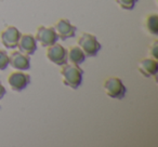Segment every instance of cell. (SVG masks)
Instances as JSON below:
<instances>
[{
	"instance_id": "5b68a950",
	"label": "cell",
	"mask_w": 158,
	"mask_h": 147,
	"mask_svg": "<svg viewBox=\"0 0 158 147\" xmlns=\"http://www.w3.org/2000/svg\"><path fill=\"white\" fill-rule=\"evenodd\" d=\"M47 59L57 66L67 64V50L62 44L55 42L52 46L47 47Z\"/></svg>"
},
{
	"instance_id": "8992f818",
	"label": "cell",
	"mask_w": 158,
	"mask_h": 147,
	"mask_svg": "<svg viewBox=\"0 0 158 147\" xmlns=\"http://www.w3.org/2000/svg\"><path fill=\"white\" fill-rule=\"evenodd\" d=\"M8 84L14 92H21L31 84V76L22 70H15L8 76Z\"/></svg>"
},
{
	"instance_id": "9a60e30c",
	"label": "cell",
	"mask_w": 158,
	"mask_h": 147,
	"mask_svg": "<svg viewBox=\"0 0 158 147\" xmlns=\"http://www.w3.org/2000/svg\"><path fill=\"white\" fill-rule=\"evenodd\" d=\"M9 66V54L6 50L0 49V70H5Z\"/></svg>"
},
{
	"instance_id": "2e32d148",
	"label": "cell",
	"mask_w": 158,
	"mask_h": 147,
	"mask_svg": "<svg viewBox=\"0 0 158 147\" xmlns=\"http://www.w3.org/2000/svg\"><path fill=\"white\" fill-rule=\"evenodd\" d=\"M148 52L153 59H158V41L157 40H154V41L152 42V44L149 46Z\"/></svg>"
},
{
	"instance_id": "9c48e42d",
	"label": "cell",
	"mask_w": 158,
	"mask_h": 147,
	"mask_svg": "<svg viewBox=\"0 0 158 147\" xmlns=\"http://www.w3.org/2000/svg\"><path fill=\"white\" fill-rule=\"evenodd\" d=\"M138 70L145 78H154L156 81V75L158 72V62L153 57H145L138 63Z\"/></svg>"
},
{
	"instance_id": "3957f363",
	"label": "cell",
	"mask_w": 158,
	"mask_h": 147,
	"mask_svg": "<svg viewBox=\"0 0 158 147\" xmlns=\"http://www.w3.org/2000/svg\"><path fill=\"white\" fill-rule=\"evenodd\" d=\"M104 92L107 96L114 100H123L127 92V88L123 80L118 77H108L103 82Z\"/></svg>"
},
{
	"instance_id": "4fadbf2b",
	"label": "cell",
	"mask_w": 158,
	"mask_h": 147,
	"mask_svg": "<svg viewBox=\"0 0 158 147\" xmlns=\"http://www.w3.org/2000/svg\"><path fill=\"white\" fill-rule=\"evenodd\" d=\"M145 27L151 35H158V15L156 13H151L145 18Z\"/></svg>"
},
{
	"instance_id": "ba28073f",
	"label": "cell",
	"mask_w": 158,
	"mask_h": 147,
	"mask_svg": "<svg viewBox=\"0 0 158 147\" xmlns=\"http://www.w3.org/2000/svg\"><path fill=\"white\" fill-rule=\"evenodd\" d=\"M53 28H54L59 39L62 40H67L68 38H73L77 31V27L73 25L67 18H59L55 22Z\"/></svg>"
},
{
	"instance_id": "e0dca14e",
	"label": "cell",
	"mask_w": 158,
	"mask_h": 147,
	"mask_svg": "<svg viewBox=\"0 0 158 147\" xmlns=\"http://www.w3.org/2000/svg\"><path fill=\"white\" fill-rule=\"evenodd\" d=\"M6 93H7V90H6V88H5V86L2 84V82L0 81V100L5 96Z\"/></svg>"
},
{
	"instance_id": "7c38bea8",
	"label": "cell",
	"mask_w": 158,
	"mask_h": 147,
	"mask_svg": "<svg viewBox=\"0 0 158 147\" xmlns=\"http://www.w3.org/2000/svg\"><path fill=\"white\" fill-rule=\"evenodd\" d=\"M86 55H85L84 51L79 48L78 46H73L67 50V62L74 65H80L85 62L86 59Z\"/></svg>"
},
{
	"instance_id": "52a82bcc",
	"label": "cell",
	"mask_w": 158,
	"mask_h": 147,
	"mask_svg": "<svg viewBox=\"0 0 158 147\" xmlns=\"http://www.w3.org/2000/svg\"><path fill=\"white\" fill-rule=\"evenodd\" d=\"M20 37V31L12 25H8L0 31V41L7 49H15L18 47Z\"/></svg>"
},
{
	"instance_id": "8fae6325",
	"label": "cell",
	"mask_w": 158,
	"mask_h": 147,
	"mask_svg": "<svg viewBox=\"0 0 158 147\" xmlns=\"http://www.w3.org/2000/svg\"><path fill=\"white\" fill-rule=\"evenodd\" d=\"M16 48H19V51L24 54L33 55L37 50V41L35 39V36L31 34H21Z\"/></svg>"
},
{
	"instance_id": "30bf717a",
	"label": "cell",
	"mask_w": 158,
	"mask_h": 147,
	"mask_svg": "<svg viewBox=\"0 0 158 147\" xmlns=\"http://www.w3.org/2000/svg\"><path fill=\"white\" fill-rule=\"evenodd\" d=\"M9 65L16 70L26 71L31 68V57L21 51H13L9 54Z\"/></svg>"
},
{
	"instance_id": "6da1fadb",
	"label": "cell",
	"mask_w": 158,
	"mask_h": 147,
	"mask_svg": "<svg viewBox=\"0 0 158 147\" xmlns=\"http://www.w3.org/2000/svg\"><path fill=\"white\" fill-rule=\"evenodd\" d=\"M60 74H61L62 81L66 87L76 90L81 84L84 70L80 68V66L74 65V64H65L61 66Z\"/></svg>"
},
{
	"instance_id": "5bb4252c",
	"label": "cell",
	"mask_w": 158,
	"mask_h": 147,
	"mask_svg": "<svg viewBox=\"0 0 158 147\" xmlns=\"http://www.w3.org/2000/svg\"><path fill=\"white\" fill-rule=\"evenodd\" d=\"M116 2L123 10H132L135 7L138 0H116Z\"/></svg>"
},
{
	"instance_id": "277c9868",
	"label": "cell",
	"mask_w": 158,
	"mask_h": 147,
	"mask_svg": "<svg viewBox=\"0 0 158 147\" xmlns=\"http://www.w3.org/2000/svg\"><path fill=\"white\" fill-rule=\"evenodd\" d=\"M35 39L39 44L44 48H47L49 46H52L59 40L56 33H55L54 28L52 27H46V26H40L37 27L35 34Z\"/></svg>"
},
{
	"instance_id": "7a4b0ae2",
	"label": "cell",
	"mask_w": 158,
	"mask_h": 147,
	"mask_svg": "<svg viewBox=\"0 0 158 147\" xmlns=\"http://www.w3.org/2000/svg\"><path fill=\"white\" fill-rule=\"evenodd\" d=\"M77 46L84 51L85 55L88 57H95L100 52L102 46L94 35L89 33H82L77 39Z\"/></svg>"
}]
</instances>
